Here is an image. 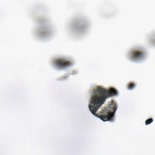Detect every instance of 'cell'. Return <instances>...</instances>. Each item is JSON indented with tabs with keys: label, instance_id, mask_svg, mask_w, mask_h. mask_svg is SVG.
<instances>
[{
	"label": "cell",
	"instance_id": "3957f363",
	"mask_svg": "<svg viewBox=\"0 0 155 155\" xmlns=\"http://www.w3.org/2000/svg\"><path fill=\"white\" fill-rule=\"evenodd\" d=\"M52 64L56 68L59 69L65 68L67 67L73 65V61L67 58L57 57L52 60Z\"/></svg>",
	"mask_w": 155,
	"mask_h": 155
},
{
	"label": "cell",
	"instance_id": "6da1fadb",
	"mask_svg": "<svg viewBox=\"0 0 155 155\" xmlns=\"http://www.w3.org/2000/svg\"><path fill=\"white\" fill-rule=\"evenodd\" d=\"M118 95L113 87L93 86L90 91L88 108L91 113L103 121L114 120L117 105L114 99Z\"/></svg>",
	"mask_w": 155,
	"mask_h": 155
},
{
	"label": "cell",
	"instance_id": "7a4b0ae2",
	"mask_svg": "<svg viewBox=\"0 0 155 155\" xmlns=\"http://www.w3.org/2000/svg\"><path fill=\"white\" fill-rule=\"evenodd\" d=\"M145 50L141 47H135L130 50L128 53V58L133 61H140L146 56Z\"/></svg>",
	"mask_w": 155,
	"mask_h": 155
}]
</instances>
